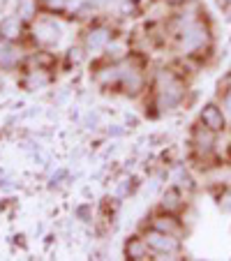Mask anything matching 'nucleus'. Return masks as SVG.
<instances>
[{"mask_svg":"<svg viewBox=\"0 0 231 261\" xmlns=\"http://www.w3.org/2000/svg\"><path fill=\"white\" fill-rule=\"evenodd\" d=\"M152 107L158 109V116L171 114L185 99V84L178 74H173L171 69H160L152 76Z\"/></svg>","mask_w":231,"mask_h":261,"instance_id":"f257e3e1","label":"nucleus"},{"mask_svg":"<svg viewBox=\"0 0 231 261\" xmlns=\"http://www.w3.org/2000/svg\"><path fill=\"white\" fill-rule=\"evenodd\" d=\"M176 42H178V51L181 54H185V56L199 54L211 42V30H208V25L203 21L192 19L181 25V30L176 35Z\"/></svg>","mask_w":231,"mask_h":261,"instance_id":"f03ea898","label":"nucleus"},{"mask_svg":"<svg viewBox=\"0 0 231 261\" xmlns=\"http://www.w3.org/2000/svg\"><path fill=\"white\" fill-rule=\"evenodd\" d=\"M120 90L127 97H137L146 90V74H143L141 65L137 60H132L130 56H125L120 60Z\"/></svg>","mask_w":231,"mask_h":261,"instance_id":"7ed1b4c3","label":"nucleus"},{"mask_svg":"<svg viewBox=\"0 0 231 261\" xmlns=\"http://www.w3.org/2000/svg\"><path fill=\"white\" fill-rule=\"evenodd\" d=\"M143 238H146V243H148V247H150L152 254H162V256L173 259V256L181 254V250H183L181 236H173V233L160 231V229L148 227L146 231H143Z\"/></svg>","mask_w":231,"mask_h":261,"instance_id":"20e7f679","label":"nucleus"},{"mask_svg":"<svg viewBox=\"0 0 231 261\" xmlns=\"http://www.w3.org/2000/svg\"><path fill=\"white\" fill-rule=\"evenodd\" d=\"M30 35H33V42L42 49H51L60 42V35L63 28L56 19H37L35 23H30Z\"/></svg>","mask_w":231,"mask_h":261,"instance_id":"39448f33","label":"nucleus"},{"mask_svg":"<svg viewBox=\"0 0 231 261\" xmlns=\"http://www.w3.org/2000/svg\"><path fill=\"white\" fill-rule=\"evenodd\" d=\"M93 81L102 90H113L120 88V60L107 58L102 65H97L93 72Z\"/></svg>","mask_w":231,"mask_h":261,"instance_id":"423d86ee","label":"nucleus"},{"mask_svg":"<svg viewBox=\"0 0 231 261\" xmlns=\"http://www.w3.org/2000/svg\"><path fill=\"white\" fill-rule=\"evenodd\" d=\"M111 40H113V30L109 28V25H93V28L86 30L81 44L86 46L88 56H95V54L107 51V46L111 44Z\"/></svg>","mask_w":231,"mask_h":261,"instance_id":"0eeeda50","label":"nucleus"},{"mask_svg":"<svg viewBox=\"0 0 231 261\" xmlns=\"http://www.w3.org/2000/svg\"><path fill=\"white\" fill-rule=\"evenodd\" d=\"M215 137L217 132H213L211 127H206L203 123L194 125L192 127V137H190V143L194 148V153L197 155H208L215 148Z\"/></svg>","mask_w":231,"mask_h":261,"instance_id":"6e6552de","label":"nucleus"},{"mask_svg":"<svg viewBox=\"0 0 231 261\" xmlns=\"http://www.w3.org/2000/svg\"><path fill=\"white\" fill-rule=\"evenodd\" d=\"M25 35V21L19 19L16 14H7L0 19V40L3 42H14L19 44Z\"/></svg>","mask_w":231,"mask_h":261,"instance_id":"1a4fd4ad","label":"nucleus"},{"mask_svg":"<svg viewBox=\"0 0 231 261\" xmlns=\"http://www.w3.org/2000/svg\"><path fill=\"white\" fill-rule=\"evenodd\" d=\"M199 123H203L206 127H211L213 132L220 134V132H224V127H226V116L220 104L208 102V104H203L201 111H199Z\"/></svg>","mask_w":231,"mask_h":261,"instance_id":"9d476101","label":"nucleus"},{"mask_svg":"<svg viewBox=\"0 0 231 261\" xmlns=\"http://www.w3.org/2000/svg\"><path fill=\"white\" fill-rule=\"evenodd\" d=\"M123 254H125V259H130V261H146V259H150L152 252H150V247H148L143 233H137V236H130L127 241H125Z\"/></svg>","mask_w":231,"mask_h":261,"instance_id":"9b49d317","label":"nucleus"},{"mask_svg":"<svg viewBox=\"0 0 231 261\" xmlns=\"http://www.w3.org/2000/svg\"><path fill=\"white\" fill-rule=\"evenodd\" d=\"M148 227L160 229V231H167V233H173V236H183V224H181V220H178V215L167 213V211L155 213V215L150 217V224H148Z\"/></svg>","mask_w":231,"mask_h":261,"instance_id":"f8f14e48","label":"nucleus"},{"mask_svg":"<svg viewBox=\"0 0 231 261\" xmlns=\"http://www.w3.org/2000/svg\"><path fill=\"white\" fill-rule=\"evenodd\" d=\"M23 63V51L14 44V42H3L0 40V67L3 69H16Z\"/></svg>","mask_w":231,"mask_h":261,"instance_id":"ddd939ff","label":"nucleus"},{"mask_svg":"<svg viewBox=\"0 0 231 261\" xmlns=\"http://www.w3.org/2000/svg\"><path fill=\"white\" fill-rule=\"evenodd\" d=\"M183 208H185V197H183L181 188H178V185H171V188L164 190L162 199H160V211H167V213L178 215Z\"/></svg>","mask_w":231,"mask_h":261,"instance_id":"4468645a","label":"nucleus"},{"mask_svg":"<svg viewBox=\"0 0 231 261\" xmlns=\"http://www.w3.org/2000/svg\"><path fill=\"white\" fill-rule=\"evenodd\" d=\"M49 84H51V74H49V69H42V67L30 69V72H25V76H23L25 90H42Z\"/></svg>","mask_w":231,"mask_h":261,"instance_id":"2eb2a0df","label":"nucleus"},{"mask_svg":"<svg viewBox=\"0 0 231 261\" xmlns=\"http://www.w3.org/2000/svg\"><path fill=\"white\" fill-rule=\"evenodd\" d=\"M40 0H16V10L14 14L19 19H23L25 23H35L37 16H40Z\"/></svg>","mask_w":231,"mask_h":261,"instance_id":"dca6fc26","label":"nucleus"},{"mask_svg":"<svg viewBox=\"0 0 231 261\" xmlns=\"http://www.w3.org/2000/svg\"><path fill=\"white\" fill-rule=\"evenodd\" d=\"M86 56H88V51H86V46L84 44H79V46H69V51H67V63L69 65H81L86 60Z\"/></svg>","mask_w":231,"mask_h":261,"instance_id":"f3484780","label":"nucleus"},{"mask_svg":"<svg viewBox=\"0 0 231 261\" xmlns=\"http://www.w3.org/2000/svg\"><path fill=\"white\" fill-rule=\"evenodd\" d=\"M42 5L46 7L49 12H63L65 7L69 5V0H40Z\"/></svg>","mask_w":231,"mask_h":261,"instance_id":"a211bd4d","label":"nucleus"},{"mask_svg":"<svg viewBox=\"0 0 231 261\" xmlns=\"http://www.w3.org/2000/svg\"><path fill=\"white\" fill-rule=\"evenodd\" d=\"M90 213H93V206H90V203H81V206H76L74 215L79 217L81 222H88L90 220Z\"/></svg>","mask_w":231,"mask_h":261,"instance_id":"6ab92c4d","label":"nucleus"},{"mask_svg":"<svg viewBox=\"0 0 231 261\" xmlns=\"http://www.w3.org/2000/svg\"><path fill=\"white\" fill-rule=\"evenodd\" d=\"M220 206H222V211L231 213V190L222 192V197H220Z\"/></svg>","mask_w":231,"mask_h":261,"instance_id":"aec40b11","label":"nucleus"},{"mask_svg":"<svg viewBox=\"0 0 231 261\" xmlns=\"http://www.w3.org/2000/svg\"><path fill=\"white\" fill-rule=\"evenodd\" d=\"M222 107L226 109V114H231V86L226 90H222Z\"/></svg>","mask_w":231,"mask_h":261,"instance_id":"412c9836","label":"nucleus"},{"mask_svg":"<svg viewBox=\"0 0 231 261\" xmlns=\"http://www.w3.org/2000/svg\"><path fill=\"white\" fill-rule=\"evenodd\" d=\"M134 10H137V3H134V0H125L123 3V14H127V12L132 14Z\"/></svg>","mask_w":231,"mask_h":261,"instance_id":"4be33fe9","label":"nucleus"},{"mask_svg":"<svg viewBox=\"0 0 231 261\" xmlns=\"http://www.w3.org/2000/svg\"><path fill=\"white\" fill-rule=\"evenodd\" d=\"M167 5H171V7H178V5H185L187 0H164Z\"/></svg>","mask_w":231,"mask_h":261,"instance_id":"5701e85b","label":"nucleus"},{"mask_svg":"<svg viewBox=\"0 0 231 261\" xmlns=\"http://www.w3.org/2000/svg\"><path fill=\"white\" fill-rule=\"evenodd\" d=\"M229 158H231V146H229Z\"/></svg>","mask_w":231,"mask_h":261,"instance_id":"b1692460","label":"nucleus"}]
</instances>
